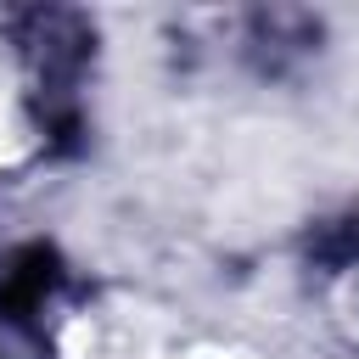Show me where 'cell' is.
I'll list each match as a JSON object with an SVG mask.
<instances>
[{
  "label": "cell",
  "instance_id": "6da1fadb",
  "mask_svg": "<svg viewBox=\"0 0 359 359\" xmlns=\"http://www.w3.org/2000/svg\"><path fill=\"white\" fill-rule=\"evenodd\" d=\"M337 320L348 325V337L359 342V258L342 269V280H337Z\"/></svg>",
  "mask_w": 359,
  "mask_h": 359
}]
</instances>
